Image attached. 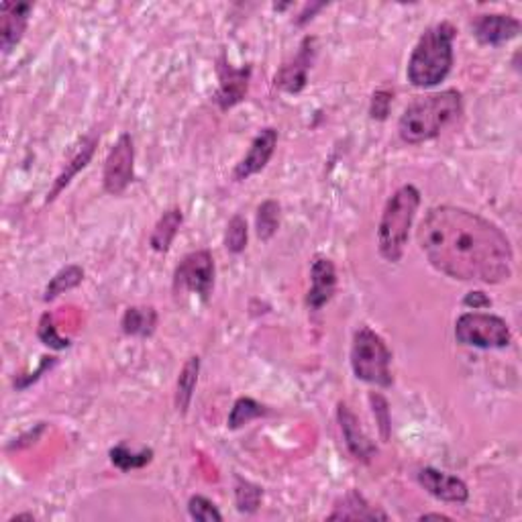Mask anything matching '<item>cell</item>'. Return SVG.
I'll return each instance as SVG.
<instances>
[{
	"instance_id": "obj_25",
	"label": "cell",
	"mask_w": 522,
	"mask_h": 522,
	"mask_svg": "<svg viewBox=\"0 0 522 522\" xmlns=\"http://www.w3.org/2000/svg\"><path fill=\"white\" fill-rule=\"evenodd\" d=\"M267 414V408L264 405H259L257 400H253L249 396L237 398V402L231 408L229 414V429H241L245 424H249L251 421H257L261 416Z\"/></svg>"
},
{
	"instance_id": "obj_7",
	"label": "cell",
	"mask_w": 522,
	"mask_h": 522,
	"mask_svg": "<svg viewBox=\"0 0 522 522\" xmlns=\"http://www.w3.org/2000/svg\"><path fill=\"white\" fill-rule=\"evenodd\" d=\"M214 259L208 249L192 251L184 256L174 272V292H192L208 300L214 288Z\"/></svg>"
},
{
	"instance_id": "obj_26",
	"label": "cell",
	"mask_w": 522,
	"mask_h": 522,
	"mask_svg": "<svg viewBox=\"0 0 522 522\" xmlns=\"http://www.w3.org/2000/svg\"><path fill=\"white\" fill-rule=\"evenodd\" d=\"M261 500H264V490H261L257 483L243 480V477L239 475L235 477V506L239 512L243 514L257 512Z\"/></svg>"
},
{
	"instance_id": "obj_5",
	"label": "cell",
	"mask_w": 522,
	"mask_h": 522,
	"mask_svg": "<svg viewBox=\"0 0 522 522\" xmlns=\"http://www.w3.org/2000/svg\"><path fill=\"white\" fill-rule=\"evenodd\" d=\"M392 352L382 335L370 326H360L352 343V370L357 379L378 387H390L392 378Z\"/></svg>"
},
{
	"instance_id": "obj_30",
	"label": "cell",
	"mask_w": 522,
	"mask_h": 522,
	"mask_svg": "<svg viewBox=\"0 0 522 522\" xmlns=\"http://www.w3.org/2000/svg\"><path fill=\"white\" fill-rule=\"evenodd\" d=\"M370 402H371V410H374L379 435H382V441L386 443L387 439H390V435H392L390 406H387V400L382 396V394H376V392L370 394Z\"/></svg>"
},
{
	"instance_id": "obj_6",
	"label": "cell",
	"mask_w": 522,
	"mask_h": 522,
	"mask_svg": "<svg viewBox=\"0 0 522 522\" xmlns=\"http://www.w3.org/2000/svg\"><path fill=\"white\" fill-rule=\"evenodd\" d=\"M455 339L475 349H504L512 343L510 326L490 312H465L455 323Z\"/></svg>"
},
{
	"instance_id": "obj_4",
	"label": "cell",
	"mask_w": 522,
	"mask_h": 522,
	"mask_svg": "<svg viewBox=\"0 0 522 522\" xmlns=\"http://www.w3.org/2000/svg\"><path fill=\"white\" fill-rule=\"evenodd\" d=\"M421 206V192L413 184H405L387 198L378 225L379 256L390 264H398L405 256L410 229Z\"/></svg>"
},
{
	"instance_id": "obj_35",
	"label": "cell",
	"mask_w": 522,
	"mask_h": 522,
	"mask_svg": "<svg viewBox=\"0 0 522 522\" xmlns=\"http://www.w3.org/2000/svg\"><path fill=\"white\" fill-rule=\"evenodd\" d=\"M325 6H326L325 3L309 4V6H307V11H304V13L300 14V17H298V19H296V25H307V23H309V21H312V19H315V14H317L318 11H323V9H325Z\"/></svg>"
},
{
	"instance_id": "obj_33",
	"label": "cell",
	"mask_w": 522,
	"mask_h": 522,
	"mask_svg": "<svg viewBox=\"0 0 522 522\" xmlns=\"http://www.w3.org/2000/svg\"><path fill=\"white\" fill-rule=\"evenodd\" d=\"M43 429H46V422H39L35 427V431L31 429L27 432V435H23V437H19V439H14V443L11 445V449H23V447H27V445H31V441L35 443L37 439H39V435L43 432Z\"/></svg>"
},
{
	"instance_id": "obj_29",
	"label": "cell",
	"mask_w": 522,
	"mask_h": 522,
	"mask_svg": "<svg viewBox=\"0 0 522 522\" xmlns=\"http://www.w3.org/2000/svg\"><path fill=\"white\" fill-rule=\"evenodd\" d=\"M188 512L194 520H200V522H221L222 520V514L221 510L216 509V504L213 500H208L206 496H192L188 500Z\"/></svg>"
},
{
	"instance_id": "obj_19",
	"label": "cell",
	"mask_w": 522,
	"mask_h": 522,
	"mask_svg": "<svg viewBox=\"0 0 522 522\" xmlns=\"http://www.w3.org/2000/svg\"><path fill=\"white\" fill-rule=\"evenodd\" d=\"M184 222V214L180 208H170V211L160 216V221L155 222L153 233L149 237V245L155 253H168L171 243H174L176 235L180 233Z\"/></svg>"
},
{
	"instance_id": "obj_11",
	"label": "cell",
	"mask_w": 522,
	"mask_h": 522,
	"mask_svg": "<svg viewBox=\"0 0 522 522\" xmlns=\"http://www.w3.org/2000/svg\"><path fill=\"white\" fill-rule=\"evenodd\" d=\"M472 29L477 43L490 48H500L504 43L517 39L520 33V21L512 17V14L490 13L475 17Z\"/></svg>"
},
{
	"instance_id": "obj_22",
	"label": "cell",
	"mask_w": 522,
	"mask_h": 522,
	"mask_svg": "<svg viewBox=\"0 0 522 522\" xmlns=\"http://www.w3.org/2000/svg\"><path fill=\"white\" fill-rule=\"evenodd\" d=\"M82 280H84V270H82L80 265L72 264L62 267V270L49 280L46 290H43V302L56 300V298L62 296L64 292H70V290L78 288L82 284Z\"/></svg>"
},
{
	"instance_id": "obj_37",
	"label": "cell",
	"mask_w": 522,
	"mask_h": 522,
	"mask_svg": "<svg viewBox=\"0 0 522 522\" xmlns=\"http://www.w3.org/2000/svg\"><path fill=\"white\" fill-rule=\"evenodd\" d=\"M17 520H35V518H33V514H14L9 522H17Z\"/></svg>"
},
{
	"instance_id": "obj_13",
	"label": "cell",
	"mask_w": 522,
	"mask_h": 522,
	"mask_svg": "<svg viewBox=\"0 0 522 522\" xmlns=\"http://www.w3.org/2000/svg\"><path fill=\"white\" fill-rule=\"evenodd\" d=\"M337 292V267L325 256H317L310 264V290L307 294V307L320 310L333 300Z\"/></svg>"
},
{
	"instance_id": "obj_28",
	"label": "cell",
	"mask_w": 522,
	"mask_h": 522,
	"mask_svg": "<svg viewBox=\"0 0 522 522\" xmlns=\"http://www.w3.org/2000/svg\"><path fill=\"white\" fill-rule=\"evenodd\" d=\"M37 337L43 343V345H48L49 349H54V352H64V349H68L72 345L70 339L62 337V335L57 333V326L54 323V317L46 312V315L41 317L39 320V326H37Z\"/></svg>"
},
{
	"instance_id": "obj_16",
	"label": "cell",
	"mask_w": 522,
	"mask_h": 522,
	"mask_svg": "<svg viewBox=\"0 0 522 522\" xmlns=\"http://www.w3.org/2000/svg\"><path fill=\"white\" fill-rule=\"evenodd\" d=\"M31 13V3L0 4V48H3V54H11L23 39Z\"/></svg>"
},
{
	"instance_id": "obj_21",
	"label": "cell",
	"mask_w": 522,
	"mask_h": 522,
	"mask_svg": "<svg viewBox=\"0 0 522 522\" xmlns=\"http://www.w3.org/2000/svg\"><path fill=\"white\" fill-rule=\"evenodd\" d=\"M198 374H200V357L192 355L182 365L180 374H178V382H176V408L180 414H188V408L194 398V390H196V384H198Z\"/></svg>"
},
{
	"instance_id": "obj_27",
	"label": "cell",
	"mask_w": 522,
	"mask_h": 522,
	"mask_svg": "<svg viewBox=\"0 0 522 522\" xmlns=\"http://www.w3.org/2000/svg\"><path fill=\"white\" fill-rule=\"evenodd\" d=\"M248 239H249L248 221H245L241 214H235L233 219L229 221L225 231V249L229 253H233V256H239V253L248 249Z\"/></svg>"
},
{
	"instance_id": "obj_12",
	"label": "cell",
	"mask_w": 522,
	"mask_h": 522,
	"mask_svg": "<svg viewBox=\"0 0 522 522\" xmlns=\"http://www.w3.org/2000/svg\"><path fill=\"white\" fill-rule=\"evenodd\" d=\"M275 145H278V131H275L274 126H265V129H261L256 135V139L251 141L248 153H245L241 161L235 166V171H233L235 180L237 182L249 180L251 176L264 171L272 160Z\"/></svg>"
},
{
	"instance_id": "obj_1",
	"label": "cell",
	"mask_w": 522,
	"mask_h": 522,
	"mask_svg": "<svg viewBox=\"0 0 522 522\" xmlns=\"http://www.w3.org/2000/svg\"><path fill=\"white\" fill-rule=\"evenodd\" d=\"M416 241L429 264L453 280L500 284L512 275L510 239L496 222L467 208H431L416 231Z\"/></svg>"
},
{
	"instance_id": "obj_23",
	"label": "cell",
	"mask_w": 522,
	"mask_h": 522,
	"mask_svg": "<svg viewBox=\"0 0 522 522\" xmlns=\"http://www.w3.org/2000/svg\"><path fill=\"white\" fill-rule=\"evenodd\" d=\"M110 455V464L121 472H133V469H141L152 464L153 459V449L152 447H144L139 451H131L125 443L115 445L113 449L109 451Z\"/></svg>"
},
{
	"instance_id": "obj_20",
	"label": "cell",
	"mask_w": 522,
	"mask_h": 522,
	"mask_svg": "<svg viewBox=\"0 0 522 522\" xmlns=\"http://www.w3.org/2000/svg\"><path fill=\"white\" fill-rule=\"evenodd\" d=\"M121 329L126 337H152L158 329V310L153 307H129L121 318Z\"/></svg>"
},
{
	"instance_id": "obj_18",
	"label": "cell",
	"mask_w": 522,
	"mask_h": 522,
	"mask_svg": "<svg viewBox=\"0 0 522 522\" xmlns=\"http://www.w3.org/2000/svg\"><path fill=\"white\" fill-rule=\"evenodd\" d=\"M390 517L384 510L376 509L368 502L360 490H349L345 496L337 500L333 512L326 520H387Z\"/></svg>"
},
{
	"instance_id": "obj_17",
	"label": "cell",
	"mask_w": 522,
	"mask_h": 522,
	"mask_svg": "<svg viewBox=\"0 0 522 522\" xmlns=\"http://www.w3.org/2000/svg\"><path fill=\"white\" fill-rule=\"evenodd\" d=\"M99 139H100V135H96V133H88L86 137H82L78 149L72 153V158L68 160V163H65L64 170L57 174L54 186H51V190L46 198L48 204L54 203L59 194H62L72 184L74 178H76L80 171L84 170L88 163H91V160L94 158L96 145H99Z\"/></svg>"
},
{
	"instance_id": "obj_24",
	"label": "cell",
	"mask_w": 522,
	"mask_h": 522,
	"mask_svg": "<svg viewBox=\"0 0 522 522\" xmlns=\"http://www.w3.org/2000/svg\"><path fill=\"white\" fill-rule=\"evenodd\" d=\"M280 216L282 206L275 200H265L261 203L256 214V231L261 241H270V239L278 233L280 229Z\"/></svg>"
},
{
	"instance_id": "obj_8",
	"label": "cell",
	"mask_w": 522,
	"mask_h": 522,
	"mask_svg": "<svg viewBox=\"0 0 522 522\" xmlns=\"http://www.w3.org/2000/svg\"><path fill=\"white\" fill-rule=\"evenodd\" d=\"M135 178V144L129 133H123L104 160L102 188L110 196L123 194Z\"/></svg>"
},
{
	"instance_id": "obj_34",
	"label": "cell",
	"mask_w": 522,
	"mask_h": 522,
	"mask_svg": "<svg viewBox=\"0 0 522 522\" xmlns=\"http://www.w3.org/2000/svg\"><path fill=\"white\" fill-rule=\"evenodd\" d=\"M465 307H474V310H482L492 307V300L483 292H469L464 300Z\"/></svg>"
},
{
	"instance_id": "obj_36",
	"label": "cell",
	"mask_w": 522,
	"mask_h": 522,
	"mask_svg": "<svg viewBox=\"0 0 522 522\" xmlns=\"http://www.w3.org/2000/svg\"><path fill=\"white\" fill-rule=\"evenodd\" d=\"M431 518H437V520H451L447 514H439V512H431V514H422L421 520H431Z\"/></svg>"
},
{
	"instance_id": "obj_10",
	"label": "cell",
	"mask_w": 522,
	"mask_h": 522,
	"mask_svg": "<svg viewBox=\"0 0 522 522\" xmlns=\"http://www.w3.org/2000/svg\"><path fill=\"white\" fill-rule=\"evenodd\" d=\"M216 74H219V91L214 94V100L219 104V109L231 110L237 104H241L249 92L251 65L237 70L229 64L227 56L221 54L219 62H216Z\"/></svg>"
},
{
	"instance_id": "obj_15",
	"label": "cell",
	"mask_w": 522,
	"mask_h": 522,
	"mask_svg": "<svg viewBox=\"0 0 522 522\" xmlns=\"http://www.w3.org/2000/svg\"><path fill=\"white\" fill-rule=\"evenodd\" d=\"M337 421H339V427H341V432H343V439H345V445H347L349 453H352L357 461L370 464V461L376 457L378 447L368 435H365V431L361 427L360 419H357L353 410L349 408L345 402H339Z\"/></svg>"
},
{
	"instance_id": "obj_31",
	"label": "cell",
	"mask_w": 522,
	"mask_h": 522,
	"mask_svg": "<svg viewBox=\"0 0 522 522\" xmlns=\"http://www.w3.org/2000/svg\"><path fill=\"white\" fill-rule=\"evenodd\" d=\"M392 102L394 91H390V88H378L370 102V117L376 118V121H386L387 115H390Z\"/></svg>"
},
{
	"instance_id": "obj_9",
	"label": "cell",
	"mask_w": 522,
	"mask_h": 522,
	"mask_svg": "<svg viewBox=\"0 0 522 522\" xmlns=\"http://www.w3.org/2000/svg\"><path fill=\"white\" fill-rule=\"evenodd\" d=\"M317 57V37H304L296 54L275 72L274 84L286 94H300L309 84V72Z\"/></svg>"
},
{
	"instance_id": "obj_32",
	"label": "cell",
	"mask_w": 522,
	"mask_h": 522,
	"mask_svg": "<svg viewBox=\"0 0 522 522\" xmlns=\"http://www.w3.org/2000/svg\"><path fill=\"white\" fill-rule=\"evenodd\" d=\"M57 363V357H41V363H39V368H37V371L35 374H31L29 378H17L14 379V387H17V390H25V387H29L31 384H35L37 379L41 378V374H46V371H49L51 368H54V365Z\"/></svg>"
},
{
	"instance_id": "obj_2",
	"label": "cell",
	"mask_w": 522,
	"mask_h": 522,
	"mask_svg": "<svg viewBox=\"0 0 522 522\" xmlns=\"http://www.w3.org/2000/svg\"><path fill=\"white\" fill-rule=\"evenodd\" d=\"M464 115V96L459 91L427 94L408 104L398 121V135L405 144L419 145L441 135Z\"/></svg>"
},
{
	"instance_id": "obj_14",
	"label": "cell",
	"mask_w": 522,
	"mask_h": 522,
	"mask_svg": "<svg viewBox=\"0 0 522 522\" xmlns=\"http://www.w3.org/2000/svg\"><path fill=\"white\" fill-rule=\"evenodd\" d=\"M421 486L429 492L432 498L441 500V502L451 504H465L469 498L467 483L457 475L439 472L435 467H422L416 474Z\"/></svg>"
},
{
	"instance_id": "obj_3",
	"label": "cell",
	"mask_w": 522,
	"mask_h": 522,
	"mask_svg": "<svg viewBox=\"0 0 522 522\" xmlns=\"http://www.w3.org/2000/svg\"><path fill=\"white\" fill-rule=\"evenodd\" d=\"M457 37L449 21L429 27L410 54L406 76L416 88H432L449 76L453 68V43Z\"/></svg>"
}]
</instances>
